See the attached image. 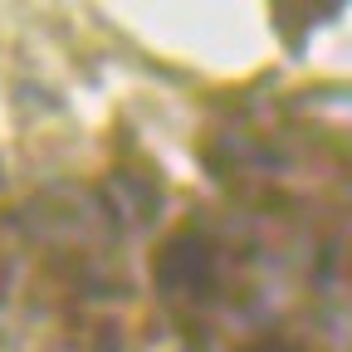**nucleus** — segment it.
<instances>
[{"label": "nucleus", "instance_id": "f257e3e1", "mask_svg": "<svg viewBox=\"0 0 352 352\" xmlns=\"http://www.w3.org/2000/svg\"><path fill=\"white\" fill-rule=\"evenodd\" d=\"M215 274V254L201 235H176L157 259V284L166 294H206Z\"/></svg>", "mask_w": 352, "mask_h": 352}]
</instances>
